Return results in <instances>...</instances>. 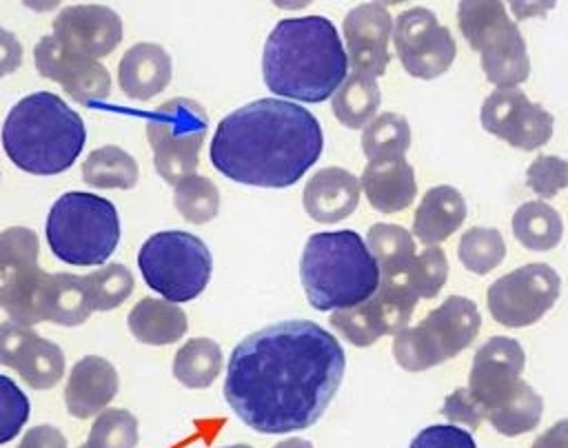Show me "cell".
I'll return each instance as SVG.
<instances>
[{"label":"cell","mask_w":568,"mask_h":448,"mask_svg":"<svg viewBox=\"0 0 568 448\" xmlns=\"http://www.w3.org/2000/svg\"><path fill=\"white\" fill-rule=\"evenodd\" d=\"M346 370L335 335L288 319L244 337L231 353L224 399L251 430L284 435L320 421Z\"/></svg>","instance_id":"obj_1"},{"label":"cell","mask_w":568,"mask_h":448,"mask_svg":"<svg viewBox=\"0 0 568 448\" xmlns=\"http://www.w3.org/2000/svg\"><path fill=\"white\" fill-rule=\"evenodd\" d=\"M322 149V126L308 109L262 98L220 120L209 153L213 166L233 182L286 189L302 180Z\"/></svg>","instance_id":"obj_2"},{"label":"cell","mask_w":568,"mask_h":448,"mask_svg":"<svg viewBox=\"0 0 568 448\" xmlns=\"http://www.w3.org/2000/svg\"><path fill=\"white\" fill-rule=\"evenodd\" d=\"M348 58L335 24L324 16L280 20L266 38L262 75L282 100L324 102L342 86Z\"/></svg>","instance_id":"obj_3"},{"label":"cell","mask_w":568,"mask_h":448,"mask_svg":"<svg viewBox=\"0 0 568 448\" xmlns=\"http://www.w3.org/2000/svg\"><path fill=\"white\" fill-rule=\"evenodd\" d=\"M87 140L82 118L55 93H29L11 106L2 126L7 157L33 175H58L80 155Z\"/></svg>","instance_id":"obj_4"},{"label":"cell","mask_w":568,"mask_h":448,"mask_svg":"<svg viewBox=\"0 0 568 448\" xmlns=\"http://www.w3.org/2000/svg\"><path fill=\"white\" fill-rule=\"evenodd\" d=\"M300 277L315 310L351 308L379 286V268L362 235L351 228L313 233L302 253Z\"/></svg>","instance_id":"obj_5"},{"label":"cell","mask_w":568,"mask_h":448,"mask_svg":"<svg viewBox=\"0 0 568 448\" xmlns=\"http://www.w3.org/2000/svg\"><path fill=\"white\" fill-rule=\"evenodd\" d=\"M47 242L51 253L73 266L104 264L120 242L115 206L93 193H62L47 217Z\"/></svg>","instance_id":"obj_6"},{"label":"cell","mask_w":568,"mask_h":448,"mask_svg":"<svg viewBox=\"0 0 568 448\" xmlns=\"http://www.w3.org/2000/svg\"><path fill=\"white\" fill-rule=\"evenodd\" d=\"M457 24L481 58L486 80L497 89H515L530 75L526 40L499 0H462Z\"/></svg>","instance_id":"obj_7"},{"label":"cell","mask_w":568,"mask_h":448,"mask_svg":"<svg viewBox=\"0 0 568 448\" xmlns=\"http://www.w3.org/2000/svg\"><path fill=\"white\" fill-rule=\"evenodd\" d=\"M479 326L481 315L477 304L464 295H450L419 324L406 326L395 335V362L408 373L435 368L468 348Z\"/></svg>","instance_id":"obj_8"},{"label":"cell","mask_w":568,"mask_h":448,"mask_svg":"<svg viewBox=\"0 0 568 448\" xmlns=\"http://www.w3.org/2000/svg\"><path fill=\"white\" fill-rule=\"evenodd\" d=\"M138 266L149 288L180 304L195 299L209 284L213 259L209 246L186 231L153 233L138 251Z\"/></svg>","instance_id":"obj_9"},{"label":"cell","mask_w":568,"mask_h":448,"mask_svg":"<svg viewBox=\"0 0 568 448\" xmlns=\"http://www.w3.org/2000/svg\"><path fill=\"white\" fill-rule=\"evenodd\" d=\"M206 131V111L189 98H173L146 115L153 166L164 182L175 186L195 175Z\"/></svg>","instance_id":"obj_10"},{"label":"cell","mask_w":568,"mask_h":448,"mask_svg":"<svg viewBox=\"0 0 568 448\" xmlns=\"http://www.w3.org/2000/svg\"><path fill=\"white\" fill-rule=\"evenodd\" d=\"M559 291V273L544 262H532L497 277L488 286L486 304L497 324L524 328L539 322L555 306Z\"/></svg>","instance_id":"obj_11"},{"label":"cell","mask_w":568,"mask_h":448,"mask_svg":"<svg viewBox=\"0 0 568 448\" xmlns=\"http://www.w3.org/2000/svg\"><path fill=\"white\" fill-rule=\"evenodd\" d=\"M393 42L404 71L419 80L446 73L457 53L448 27L424 7H410L393 20Z\"/></svg>","instance_id":"obj_12"},{"label":"cell","mask_w":568,"mask_h":448,"mask_svg":"<svg viewBox=\"0 0 568 448\" xmlns=\"http://www.w3.org/2000/svg\"><path fill=\"white\" fill-rule=\"evenodd\" d=\"M40 242L27 226L0 233V308L11 322L31 326V308L44 271L38 266Z\"/></svg>","instance_id":"obj_13"},{"label":"cell","mask_w":568,"mask_h":448,"mask_svg":"<svg viewBox=\"0 0 568 448\" xmlns=\"http://www.w3.org/2000/svg\"><path fill=\"white\" fill-rule=\"evenodd\" d=\"M486 133L521 151H535L552 138V115L539 102L515 89H495L481 104L479 113Z\"/></svg>","instance_id":"obj_14"},{"label":"cell","mask_w":568,"mask_h":448,"mask_svg":"<svg viewBox=\"0 0 568 448\" xmlns=\"http://www.w3.org/2000/svg\"><path fill=\"white\" fill-rule=\"evenodd\" d=\"M33 62L42 78L58 82L75 102L95 106L111 91V75L98 60L62 47L53 33L42 35L33 49Z\"/></svg>","instance_id":"obj_15"},{"label":"cell","mask_w":568,"mask_h":448,"mask_svg":"<svg viewBox=\"0 0 568 448\" xmlns=\"http://www.w3.org/2000/svg\"><path fill=\"white\" fill-rule=\"evenodd\" d=\"M526 355L517 339L497 335L484 342L468 373V393L486 410V415L499 408L521 381Z\"/></svg>","instance_id":"obj_16"},{"label":"cell","mask_w":568,"mask_h":448,"mask_svg":"<svg viewBox=\"0 0 568 448\" xmlns=\"http://www.w3.org/2000/svg\"><path fill=\"white\" fill-rule=\"evenodd\" d=\"M0 364L16 370L33 390H47L64 375L62 348L11 319L0 324Z\"/></svg>","instance_id":"obj_17"},{"label":"cell","mask_w":568,"mask_h":448,"mask_svg":"<svg viewBox=\"0 0 568 448\" xmlns=\"http://www.w3.org/2000/svg\"><path fill=\"white\" fill-rule=\"evenodd\" d=\"M342 33L346 42V58L353 64V71L375 80L384 75L390 60V11L379 2L357 4L346 13Z\"/></svg>","instance_id":"obj_18"},{"label":"cell","mask_w":568,"mask_h":448,"mask_svg":"<svg viewBox=\"0 0 568 448\" xmlns=\"http://www.w3.org/2000/svg\"><path fill=\"white\" fill-rule=\"evenodd\" d=\"M53 38L69 51L98 60L122 40V18L102 4H71L53 20Z\"/></svg>","instance_id":"obj_19"},{"label":"cell","mask_w":568,"mask_h":448,"mask_svg":"<svg viewBox=\"0 0 568 448\" xmlns=\"http://www.w3.org/2000/svg\"><path fill=\"white\" fill-rule=\"evenodd\" d=\"M118 370L100 355L78 359L67 377L64 406L78 419H89L102 413L118 395Z\"/></svg>","instance_id":"obj_20"},{"label":"cell","mask_w":568,"mask_h":448,"mask_svg":"<svg viewBox=\"0 0 568 448\" xmlns=\"http://www.w3.org/2000/svg\"><path fill=\"white\" fill-rule=\"evenodd\" d=\"M93 313L82 275L44 273L38 286L31 322H53L60 326H80Z\"/></svg>","instance_id":"obj_21"},{"label":"cell","mask_w":568,"mask_h":448,"mask_svg":"<svg viewBox=\"0 0 568 448\" xmlns=\"http://www.w3.org/2000/svg\"><path fill=\"white\" fill-rule=\"evenodd\" d=\"M359 189V180L351 171L342 166L320 169L304 186V211L320 224H335L357 208Z\"/></svg>","instance_id":"obj_22"},{"label":"cell","mask_w":568,"mask_h":448,"mask_svg":"<svg viewBox=\"0 0 568 448\" xmlns=\"http://www.w3.org/2000/svg\"><path fill=\"white\" fill-rule=\"evenodd\" d=\"M171 75V55L155 42L133 44L129 51H124L118 64V84L122 93L140 102L162 93L169 86Z\"/></svg>","instance_id":"obj_23"},{"label":"cell","mask_w":568,"mask_h":448,"mask_svg":"<svg viewBox=\"0 0 568 448\" xmlns=\"http://www.w3.org/2000/svg\"><path fill=\"white\" fill-rule=\"evenodd\" d=\"M359 186L368 204L379 213H399L408 208L417 195L415 171L404 157L368 162Z\"/></svg>","instance_id":"obj_24"},{"label":"cell","mask_w":568,"mask_h":448,"mask_svg":"<svg viewBox=\"0 0 568 448\" xmlns=\"http://www.w3.org/2000/svg\"><path fill=\"white\" fill-rule=\"evenodd\" d=\"M464 220H466L464 195L450 184H439L424 193L413 217V235L424 246H435L448 240L464 224Z\"/></svg>","instance_id":"obj_25"},{"label":"cell","mask_w":568,"mask_h":448,"mask_svg":"<svg viewBox=\"0 0 568 448\" xmlns=\"http://www.w3.org/2000/svg\"><path fill=\"white\" fill-rule=\"evenodd\" d=\"M131 335L149 346H166L178 342L186 328V313L166 299L142 297L126 317Z\"/></svg>","instance_id":"obj_26"},{"label":"cell","mask_w":568,"mask_h":448,"mask_svg":"<svg viewBox=\"0 0 568 448\" xmlns=\"http://www.w3.org/2000/svg\"><path fill=\"white\" fill-rule=\"evenodd\" d=\"M382 102V91L375 78L353 71L346 75L342 86L333 93L331 106L337 118L348 129H364L377 113Z\"/></svg>","instance_id":"obj_27"},{"label":"cell","mask_w":568,"mask_h":448,"mask_svg":"<svg viewBox=\"0 0 568 448\" xmlns=\"http://www.w3.org/2000/svg\"><path fill=\"white\" fill-rule=\"evenodd\" d=\"M513 235L528 251H550L561 242L564 222L546 202H526L513 215Z\"/></svg>","instance_id":"obj_28"},{"label":"cell","mask_w":568,"mask_h":448,"mask_svg":"<svg viewBox=\"0 0 568 448\" xmlns=\"http://www.w3.org/2000/svg\"><path fill=\"white\" fill-rule=\"evenodd\" d=\"M222 348L209 337L189 339L173 357V377L186 388H209L222 373Z\"/></svg>","instance_id":"obj_29"},{"label":"cell","mask_w":568,"mask_h":448,"mask_svg":"<svg viewBox=\"0 0 568 448\" xmlns=\"http://www.w3.org/2000/svg\"><path fill=\"white\" fill-rule=\"evenodd\" d=\"M138 162L115 144L91 151L82 164V180L93 189L129 191L138 184Z\"/></svg>","instance_id":"obj_30"},{"label":"cell","mask_w":568,"mask_h":448,"mask_svg":"<svg viewBox=\"0 0 568 448\" xmlns=\"http://www.w3.org/2000/svg\"><path fill=\"white\" fill-rule=\"evenodd\" d=\"M544 415V399L524 379L517 384L515 393L495 410L486 415L488 424L504 437H517L530 432L539 426Z\"/></svg>","instance_id":"obj_31"},{"label":"cell","mask_w":568,"mask_h":448,"mask_svg":"<svg viewBox=\"0 0 568 448\" xmlns=\"http://www.w3.org/2000/svg\"><path fill=\"white\" fill-rule=\"evenodd\" d=\"M410 146L408 120L399 113L386 111L375 115L362 133V151L368 162L399 160Z\"/></svg>","instance_id":"obj_32"},{"label":"cell","mask_w":568,"mask_h":448,"mask_svg":"<svg viewBox=\"0 0 568 448\" xmlns=\"http://www.w3.org/2000/svg\"><path fill=\"white\" fill-rule=\"evenodd\" d=\"M366 246L377 262L379 277H390L406 271L417 255L413 235L397 224H373L366 233Z\"/></svg>","instance_id":"obj_33"},{"label":"cell","mask_w":568,"mask_h":448,"mask_svg":"<svg viewBox=\"0 0 568 448\" xmlns=\"http://www.w3.org/2000/svg\"><path fill=\"white\" fill-rule=\"evenodd\" d=\"M462 266L475 275H486L506 257V242L497 228L473 226L457 242Z\"/></svg>","instance_id":"obj_34"},{"label":"cell","mask_w":568,"mask_h":448,"mask_svg":"<svg viewBox=\"0 0 568 448\" xmlns=\"http://www.w3.org/2000/svg\"><path fill=\"white\" fill-rule=\"evenodd\" d=\"M173 204L191 224H206L220 211V191L204 175H189L173 191Z\"/></svg>","instance_id":"obj_35"},{"label":"cell","mask_w":568,"mask_h":448,"mask_svg":"<svg viewBox=\"0 0 568 448\" xmlns=\"http://www.w3.org/2000/svg\"><path fill=\"white\" fill-rule=\"evenodd\" d=\"M93 310H113L133 293V275L124 264H106L82 275Z\"/></svg>","instance_id":"obj_36"},{"label":"cell","mask_w":568,"mask_h":448,"mask_svg":"<svg viewBox=\"0 0 568 448\" xmlns=\"http://www.w3.org/2000/svg\"><path fill=\"white\" fill-rule=\"evenodd\" d=\"M402 275L408 279V284L419 297L433 299L439 295L442 286L448 279L446 253L437 246H426L422 253L413 257V262L408 264L406 271H402Z\"/></svg>","instance_id":"obj_37"},{"label":"cell","mask_w":568,"mask_h":448,"mask_svg":"<svg viewBox=\"0 0 568 448\" xmlns=\"http://www.w3.org/2000/svg\"><path fill=\"white\" fill-rule=\"evenodd\" d=\"M87 441L95 448H135L138 419L124 408H104L93 421Z\"/></svg>","instance_id":"obj_38"},{"label":"cell","mask_w":568,"mask_h":448,"mask_svg":"<svg viewBox=\"0 0 568 448\" xmlns=\"http://www.w3.org/2000/svg\"><path fill=\"white\" fill-rule=\"evenodd\" d=\"M29 397L11 377L0 375V446L16 439L29 419Z\"/></svg>","instance_id":"obj_39"},{"label":"cell","mask_w":568,"mask_h":448,"mask_svg":"<svg viewBox=\"0 0 568 448\" xmlns=\"http://www.w3.org/2000/svg\"><path fill=\"white\" fill-rule=\"evenodd\" d=\"M526 184L539 197H555L568 186V162L559 155H537L526 169Z\"/></svg>","instance_id":"obj_40"},{"label":"cell","mask_w":568,"mask_h":448,"mask_svg":"<svg viewBox=\"0 0 568 448\" xmlns=\"http://www.w3.org/2000/svg\"><path fill=\"white\" fill-rule=\"evenodd\" d=\"M410 448H477L473 435L450 424H435L415 435Z\"/></svg>","instance_id":"obj_41"},{"label":"cell","mask_w":568,"mask_h":448,"mask_svg":"<svg viewBox=\"0 0 568 448\" xmlns=\"http://www.w3.org/2000/svg\"><path fill=\"white\" fill-rule=\"evenodd\" d=\"M442 415L448 417L453 424H462L468 428H477L484 419H486V410L477 404V399L468 393V388H455L444 406H442Z\"/></svg>","instance_id":"obj_42"},{"label":"cell","mask_w":568,"mask_h":448,"mask_svg":"<svg viewBox=\"0 0 568 448\" xmlns=\"http://www.w3.org/2000/svg\"><path fill=\"white\" fill-rule=\"evenodd\" d=\"M18 448H67V439L58 428L49 424H40L24 432Z\"/></svg>","instance_id":"obj_43"},{"label":"cell","mask_w":568,"mask_h":448,"mask_svg":"<svg viewBox=\"0 0 568 448\" xmlns=\"http://www.w3.org/2000/svg\"><path fill=\"white\" fill-rule=\"evenodd\" d=\"M22 64V44L16 33L0 27V78L13 73Z\"/></svg>","instance_id":"obj_44"},{"label":"cell","mask_w":568,"mask_h":448,"mask_svg":"<svg viewBox=\"0 0 568 448\" xmlns=\"http://www.w3.org/2000/svg\"><path fill=\"white\" fill-rule=\"evenodd\" d=\"M530 448H568V417L544 430Z\"/></svg>","instance_id":"obj_45"},{"label":"cell","mask_w":568,"mask_h":448,"mask_svg":"<svg viewBox=\"0 0 568 448\" xmlns=\"http://www.w3.org/2000/svg\"><path fill=\"white\" fill-rule=\"evenodd\" d=\"M273 448H313V444L302 437H288L284 441H277Z\"/></svg>","instance_id":"obj_46"},{"label":"cell","mask_w":568,"mask_h":448,"mask_svg":"<svg viewBox=\"0 0 568 448\" xmlns=\"http://www.w3.org/2000/svg\"><path fill=\"white\" fill-rule=\"evenodd\" d=\"M222 448H253L248 444H233V446H222Z\"/></svg>","instance_id":"obj_47"},{"label":"cell","mask_w":568,"mask_h":448,"mask_svg":"<svg viewBox=\"0 0 568 448\" xmlns=\"http://www.w3.org/2000/svg\"><path fill=\"white\" fill-rule=\"evenodd\" d=\"M78 448H95V446H91V444L87 441V444H82V446H78Z\"/></svg>","instance_id":"obj_48"}]
</instances>
